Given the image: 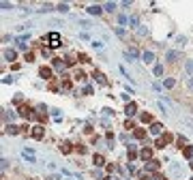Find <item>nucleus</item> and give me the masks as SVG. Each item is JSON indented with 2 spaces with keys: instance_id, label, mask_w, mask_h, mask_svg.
<instances>
[{
  "instance_id": "1",
  "label": "nucleus",
  "mask_w": 193,
  "mask_h": 180,
  "mask_svg": "<svg viewBox=\"0 0 193 180\" xmlns=\"http://www.w3.org/2000/svg\"><path fill=\"white\" fill-rule=\"evenodd\" d=\"M172 139H174V137H172V133L165 131V133H163V135H161V137L157 139V142H155V146H157V148H165V146H168Z\"/></svg>"
},
{
  "instance_id": "2",
  "label": "nucleus",
  "mask_w": 193,
  "mask_h": 180,
  "mask_svg": "<svg viewBox=\"0 0 193 180\" xmlns=\"http://www.w3.org/2000/svg\"><path fill=\"white\" fill-rule=\"evenodd\" d=\"M17 114H19V116H22V118H32V116H35V112H32V109L28 107V105H26V103H22V105H19V107H17Z\"/></svg>"
},
{
  "instance_id": "3",
  "label": "nucleus",
  "mask_w": 193,
  "mask_h": 180,
  "mask_svg": "<svg viewBox=\"0 0 193 180\" xmlns=\"http://www.w3.org/2000/svg\"><path fill=\"white\" fill-rule=\"evenodd\" d=\"M47 41H49V47H52V49L60 47V35H58V32H49Z\"/></svg>"
},
{
  "instance_id": "4",
  "label": "nucleus",
  "mask_w": 193,
  "mask_h": 180,
  "mask_svg": "<svg viewBox=\"0 0 193 180\" xmlns=\"http://www.w3.org/2000/svg\"><path fill=\"white\" fill-rule=\"evenodd\" d=\"M2 58L7 60V62H13V64H15V62H17V49H4V52H2Z\"/></svg>"
},
{
  "instance_id": "5",
  "label": "nucleus",
  "mask_w": 193,
  "mask_h": 180,
  "mask_svg": "<svg viewBox=\"0 0 193 180\" xmlns=\"http://www.w3.org/2000/svg\"><path fill=\"white\" fill-rule=\"evenodd\" d=\"M39 75H41L43 79H47V82H54V71H52L49 67H41V69H39Z\"/></svg>"
},
{
  "instance_id": "6",
  "label": "nucleus",
  "mask_w": 193,
  "mask_h": 180,
  "mask_svg": "<svg viewBox=\"0 0 193 180\" xmlns=\"http://www.w3.org/2000/svg\"><path fill=\"white\" fill-rule=\"evenodd\" d=\"M92 77H95V82L99 86H108V77H105L101 71H95V73H92Z\"/></svg>"
},
{
  "instance_id": "7",
  "label": "nucleus",
  "mask_w": 193,
  "mask_h": 180,
  "mask_svg": "<svg viewBox=\"0 0 193 180\" xmlns=\"http://www.w3.org/2000/svg\"><path fill=\"white\" fill-rule=\"evenodd\" d=\"M43 135H45V129H43L41 124L32 127V137H35V139H43Z\"/></svg>"
},
{
  "instance_id": "8",
  "label": "nucleus",
  "mask_w": 193,
  "mask_h": 180,
  "mask_svg": "<svg viewBox=\"0 0 193 180\" xmlns=\"http://www.w3.org/2000/svg\"><path fill=\"white\" fill-rule=\"evenodd\" d=\"M137 150H135V146H127V159H129V163H133L135 159H137Z\"/></svg>"
},
{
  "instance_id": "9",
  "label": "nucleus",
  "mask_w": 193,
  "mask_h": 180,
  "mask_svg": "<svg viewBox=\"0 0 193 180\" xmlns=\"http://www.w3.org/2000/svg\"><path fill=\"white\" fill-rule=\"evenodd\" d=\"M148 131L152 133V135H161V133H163V124H161V122H152Z\"/></svg>"
},
{
  "instance_id": "10",
  "label": "nucleus",
  "mask_w": 193,
  "mask_h": 180,
  "mask_svg": "<svg viewBox=\"0 0 193 180\" xmlns=\"http://www.w3.org/2000/svg\"><path fill=\"white\" fill-rule=\"evenodd\" d=\"M124 114H127V116H135V114H137V105H135V103H127V105H124Z\"/></svg>"
},
{
  "instance_id": "11",
  "label": "nucleus",
  "mask_w": 193,
  "mask_h": 180,
  "mask_svg": "<svg viewBox=\"0 0 193 180\" xmlns=\"http://www.w3.org/2000/svg\"><path fill=\"white\" fill-rule=\"evenodd\" d=\"M60 86H62V90H71L73 88V82H71V77H62V82H60Z\"/></svg>"
},
{
  "instance_id": "12",
  "label": "nucleus",
  "mask_w": 193,
  "mask_h": 180,
  "mask_svg": "<svg viewBox=\"0 0 193 180\" xmlns=\"http://www.w3.org/2000/svg\"><path fill=\"white\" fill-rule=\"evenodd\" d=\"M86 11L90 13V15H101V13H103V7H99V4H92V7H88Z\"/></svg>"
},
{
  "instance_id": "13",
  "label": "nucleus",
  "mask_w": 193,
  "mask_h": 180,
  "mask_svg": "<svg viewBox=\"0 0 193 180\" xmlns=\"http://www.w3.org/2000/svg\"><path fill=\"white\" fill-rule=\"evenodd\" d=\"M157 169H159V161L152 159V161H148V163H146V172H157Z\"/></svg>"
},
{
  "instance_id": "14",
  "label": "nucleus",
  "mask_w": 193,
  "mask_h": 180,
  "mask_svg": "<svg viewBox=\"0 0 193 180\" xmlns=\"http://www.w3.org/2000/svg\"><path fill=\"white\" fill-rule=\"evenodd\" d=\"M142 60L148 62V64H152V62H155V54H152V52H144V54H142Z\"/></svg>"
},
{
  "instance_id": "15",
  "label": "nucleus",
  "mask_w": 193,
  "mask_h": 180,
  "mask_svg": "<svg viewBox=\"0 0 193 180\" xmlns=\"http://www.w3.org/2000/svg\"><path fill=\"white\" fill-rule=\"evenodd\" d=\"M140 156H142L144 161H150V159H152V148H144V150L140 152Z\"/></svg>"
},
{
  "instance_id": "16",
  "label": "nucleus",
  "mask_w": 193,
  "mask_h": 180,
  "mask_svg": "<svg viewBox=\"0 0 193 180\" xmlns=\"http://www.w3.org/2000/svg\"><path fill=\"white\" fill-rule=\"evenodd\" d=\"M22 155H24V159H26V161H30V163H35V155L30 152V148H24V150H22Z\"/></svg>"
},
{
  "instance_id": "17",
  "label": "nucleus",
  "mask_w": 193,
  "mask_h": 180,
  "mask_svg": "<svg viewBox=\"0 0 193 180\" xmlns=\"http://www.w3.org/2000/svg\"><path fill=\"white\" fill-rule=\"evenodd\" d=\"M178 58H180V54H178V52H168V56H165L168 62H174V60H178Z\"/></svg>"
},
{
  "instance_id": "18",
  "label": "nucleus",
  "mask_w": 193,
  "mask_h": 180,
  "mask_svg": "<svg viewBox=\"0 0 193 180\" xmlns=\"http://www.w3.org/2000/svg\"><path fill=\"white\" fill-rule=\"evenodd\" d=\"M92 161H95L96 167H103V165H105V159H103L101 155H95V159H92Z\"/></svg>"
},
{
  "instance_id": "19",
  "label": "nucleus",
  "mask_w": 193,
  "mask_h": 180,
  "mask_svg": "<svg viewBox=\"0 0 193 180\" xmlns=\"http://www.w3.org/2000/svg\"><path fill=\"white\" fill-rule=\"evenodd\" d=\"M73 148H75V146H71L69 142H67V144H62V146H60V152H62V155H69Z\"/></svg>"
},
{
  "instance_id": "20",
  "label": "nucleus",
  "mask_w": 193,
  "mask_h": 180,
  "mask_svg": "<svg viewBox=\"0 0 193 180\" xmlns=\"http://www.w3.org/2000/svg\"><path fill=\"white\" fill-rule=\"evenodd\" d=\"M140 120H142V122H148V124L155 122V120H152V114H140Z\"/></svg>"
},
{
  "instance_id": "21",
  "label": "nucleus",
  "mask_w": 193,
  "mask_h": 180,
  "mask_svg": "<svg viewBox=\"0 0 193 180\" xmlns=\"http://www.w3.org/2000/svg\"><path fill=\"white\" fill-rule=\"evenodd\" d=\"M103 11H116V2H105V4H103Z\"/></svg>"
},
{
  "instance_id": "22",
  "label": "nucleus",
  "mask_w": 193,
  "mask_h": 180,
  "mask_svg": "<svg viewBox=\"0 0 193 180\" xmlns=\"http://www.w3.org/2000/svg\"><path fill=\"white\" fill-rule=\"evenodd\" d=\"M133 135H135L137 139H144V137H146V131H144V129H135V131H133Z\"/></svg>"
},
{
  "instance_id": "23",
  "label": "nucleus",
  "mask_w": 193,
  "mask_h": 180,
  "mask_svg": "<svg viewBox=\"0 0 193 180\" xmlns=\"http://www.w3.org/2000/svg\"><path fill=\"white\" fill-rule=\"evenodd\" d=\"M174 84H176V79H174V77H168V79H163V86H165V88H174Z\"/></svg>"
},
{
  "instance_id": "24",
  "label": "nucleus",
  "mask_w": 193,
  "mask_h": 180,
  "mask_svg": "<svg viewBox=\"0 0 193 180\" xmlns=\"http://www.w3.org/2000/svg\"><path fill=\"white\" fill-rule=\"evenodd\" d=\"M182 155L187 156V159H193V146H187V148L182 150Z\"/></svg>"
},
{
  "instance_id": "25",
  "label": "nucleus",
  "mask_w": 193,
  "mask_h": 180,
  "mask_svg": "<svg viewBox=\"0 0 193 180\" xmlns=\"http://www.w3.org/2000/svg\"><path fill=\"white\" fill-rule=\"evenodd\" d=\"M52 62H54V67H56V69H64V60H60V58H54Z\"/></svg>"
},
{
  "instance_id": "26",
  "label": "nucleus",
  "mask_w": 193,
  "mask_h": 180,
  "mask_svg": "<svg viewBox=\"0 0 193 180\" xmlns=\"http://www.w3.org/2000/svg\"><path fill=\"white\" fill-rule=\"evenodd\" d=\"M75 77H77V79H82L84 84H86V82H88V75H86L84 71H77V73H75Z\"/></svg>"
},
{
  "instance_id": "27",
  "label": "nucleus",
  "mask_w": 193,
  "mask_h": 180,
  "mask_svg": "<svg viewBox=\"0 0 193 180\" xmlns=\"http://www.w3.org/2000/svg\"><path fill=\"white\" fill-rule=\"evenodd\" d=\"M75 150H77L80 155H86V152H88V148H86L84 144H77V146H75Z\"/></svg>"
},
{
  "instance_id": "28",
  "label": "nucleus",
  "mask_w": 193,
  "mask_h": 180,
  "mask_svg": "<svg viewBox=\"0 0 193 180\" xmlns=\"http://www.w3.org/2000/svg\"><path fill=\"white\" fill-rule=\"evenodd\" d=\"M176 144H178V148L185 150V148H187V139H185V137H178V139H176Z\"/></svg>"
},
{
  "instance_id": "29",
  "label": "nucleus",
  "mask_w": 193,
  "mask_h": 180,
  "mask_svg": "<svg viewBox=\"0 0 193 180\" xmlns=\"http://www.w3.org/2000/svg\"><path fill=\"white\" fill-rule=\"evenodd\" d=\"M152 73H155V75H163V64H155Z\"/></svg>"
},
{
  "instance_id": "30",
  "label": "nucleus",
  "mask_w": 193,
  "mask_h": 180,
  "mask_svg": "<svg viewBox=\"0 0 193 180\" xmlns=\"http://www.w3.org/2000/svg\"><path fill=\"white\" fill-rule=\"evenodd\" d=\"M77 60H80V62H90V58H88V56H86V54H77Z\"/></svg>"
},
{
  "instance_id": "31",
  "label": "nucleus",
  "mask_w": 193,
  "mask_h": 180,
  "mask_svg": "<svg viewBox=\"0 0 193 180\" xmlns=\"http://www.w3.org/2000/svg\"><path fill=\"white\" fill-rule=\"evenodd\" d=\"M7 133H11V135H17V133H19V129H17V127H7Z\"/></svg>"
},
{
  "instance_id": "32",
  "label": "nucleus",
  "mask_w": 193,
  "mask_h": 180,
  "mask_svg": "<svg viewBox=\"0 0 193 180\" xmlns=\"http://www.w3.org/2000/svg\"><path fill=\"white\" fill-rule=\"evenodd\" d=\"M185 69H187V73H191V75H193V60H189V62L185 64Z\"/></svg>"
},
{
  "instance_id": "33",
  "label": "nucleus",
  "mask_w": 193,
  "mask_h": 180,
  "mask_svg": "<svg viewBox=\"0 0 193 180\" xmlns=\"http://www.w3.org/2000/svg\"><path fill=\"white\" fill-rule=\"evenodd\" d=\"M124 129H137V127L133 124V120H124Z\"/></svg>"
},
{
  "instance_id": "34",
  "label": "nucleus",
  "mask_w": 193,
  "mask_h": 180,
  "mask_svg": "<svg viewBox=\"0 0 193 180\" xmlns=\"http://www.w3.org/2000/svg\"><path fill=\"white\" fill-rule=\"evenodd\" d=\"M15 4H11V2H0V9H13Z\"/></svg>"
},
{
  "instance_id": "35",
  "label": "nucleus",
  "mask_w": 193,
  "mask_h": 180,
  "mask_svg": "<svg viewBox=\"0 0 193 180\" xmlns=\"http://www.w3.org/2000/svg\"><path fill=\"white\" fill-rule=\"evenodd\" d=\"M26 60H28V62H35V54H32V52H26Z\"/></svg>"
},
{
  "instance_id": "36",
  "label": "nucleus",
  "mask_w": 193,
  "mask_h": 180,
  "mask_svg": "<svg viewBox=\"0 0 193 180\" xmlns=\"http://www.w3.org/2000/svg\"><path fill=\"white\" fill-rule=\"evenodd\" d=\"M36 118H39V122H47V116H45V114H36Z\"/></svg>"
},
{
  "instance_id": "37",
  "label": "nucleus",
  "mask_w": 193,
  "mask_h": 180,
  "mask_svg": "<svg viewBox=\"0 0 193 180\" xmlns=\"http://www.w3.org/2000/svg\"><path fill=\"white\" fill-rule=\"evenodd\" d=\"M58 11H60V13H67V11H69V7H67V4H58Z\"/></svg>"
},
{
  "instance_id": "38",
  "label": "nucleus",
  "mask_w": 193,
  "mask_h": 180,
  "mask_svg": "<svg viewBox=\"0 0 193 180\" xmlns=\"http://www.w3.org/2000/svg\"><path fill=\"white\" fill-rule=\"evenodd\" d=\"M118 24H127V17H124V15H122V13H120V15H118Z\"/></svg>"
},
{
  "instance_id": "39",
  "label": "nucleus",
  "mask_w": 193,
  "mask_h": 180,
  "mask_svg": "<svg viewBox=\"0 0 193 180\" xmlns=\"http://www.w3.org/2000/svg\"><path fill=\"white\" fill-rule=\"evenodd\" d=\"M129 24H131V26H133V28H137V17H135V15H133L131 19H129Z\"/></svg>"
},
{
  "instance_id": "40",
  "label": "nucleus",
  "mask_w": 193,
  "mask_h": 180,
  "mask_svg": "<svg viewBox=\"0 0 193 180\" xmlns=\"http://www.w3.org/2000/svg\"><path fill=\"white\" fill-rule=\"evenodd\" d=\"M103 114H105V116H114V112H112L109 107H105V109H103Z\"/></svg>"
},
{
  "instance_id": "41",
  "label": "nucleus",
  "mask_w": 193,
  "mask_h": 180,
  "mask_svg": "<svg viewBox=\"0 0 193 180\" xmlns=\"http://www.w3.org/2000/svg\"><path fill=\"white\" fill-rule=\"evenodd\" d=\"M187 88H189V90H193V77L189 79V82H187Z\"/></svg>"
},
{
  "instance_id": "42",
  "label": "nucleus",
  "mask_w": 193,
  "mask_h": 180,
  "mask_svg": "<svg viewBox=\"0 0 193 180\" xmlns=\"http://www.w3.org/2000/svg\"><path fill=\"white\" fill-rule=\"evenodd\" d=\"M103 180H114V178H112V176H105V178H103Z\"/></svg>"
},
{
  "instance_id": "43",
  "label": "nucleus",
  "mask_w": 193,
  "mask_h": 180,
  "mask_svg": "<svg viewBox=\"0 0 193 180\" xmlns=\"http://www.w3.org/2000/svg\"><path fill=\"white\" fill-rule=\"evenodd\" d=\"M189 167H191V169H193V161H191V163H189Z\"/></svg>"
}]
</instances>
